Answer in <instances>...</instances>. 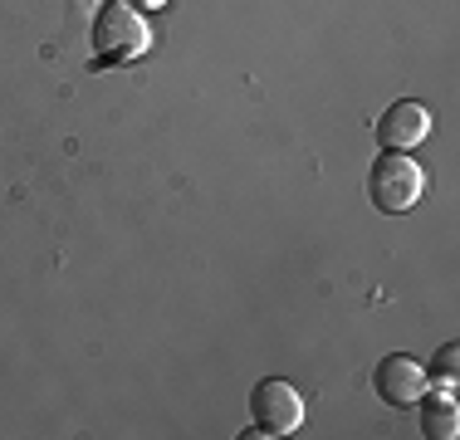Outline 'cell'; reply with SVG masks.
I'll return each instance as SVG.
<instances>
[{
    "mask_svg": "<svg viewBox=\"0 0 460 440\" xmlns=\"http://www.w3.org/2000/svg\"><path fill=\"white\" fill-rule=\"evenodd\" d=\"M456 367H460V348H456V343H446L441 352H436V372L456 382Z\"/></svg>",
    "mask_w": 460,
    "mask_h": 440,
    "instance_id": "7",
    "label": "cell"
},
{
    "mask_svg": "<svg viewBox=\"0 0 460 440\" xmlns=\"http://www.w3.org/2000/svg\"><path fill=\"white\" fill-rule=\"evenodd\" d=\"M431 137V108L426 103H392L387 113L377 118V142L382 152H416Z\"/></svg>",
    "mask_w": 460,
    "mask_h": 440,
    "instance_id": "5",
    "label": "cell"
},
{
    "mask_svg": "<svg viewBox=\"0 0 460 440\" xmlns=\"http://www.w3.org/2000/svg\"><path fill=\"white\" fill-rule=\"evenodd\" d=\"M367 196H372V206H377L382 216L411 211V206L426 196L421 162L407 157V152H387V157H377V162H372V172H367Z\"/></svg>",
    "mask_w": 460,
    "mask_h": 440,
    "instance_id": "2",
    "label": "cell"
},
{
    "mask_svg": "<svg viewBox=\"0 0 460 440\" xmlns=\"http://www.w3.org/2000/svg\"><path fill=\"white\" fill-rule=\"evenodd\" d=\"M421 431L431 440H456L460 436V401H456V382L451 377H441L431 396H421Z\"/></svg>",
    "mask_w": 460,
    "mask_h": 440,
    "instance_id": "6",
    "label": "cell"
},
{
    "mask_svg": "<svg viewBox=\"0 0 460 440\" xmlns=\"http://www.w3.org/2000/svg\"><path fill=\"white\" fill-rule=\"evenodd\" d=\"M250 416H255V426L265 436H294L304 426V416H309V406H304V392L294 382L265 377L250 392Z\"/></svg>",
    "mask_w": 460,
    "mask_h": 440,
    "instance_id": "3",
    "label": "cell"
},
{
    "mask_svg": "<svg viewBox=\"0 0 460 440\" xmlns=\"http://www.w3.org/2000/svg\"><path fill=\"white\" fill-rule=\"evenodd\" d=\"M372 387H377V396L387 406H416L426 396V387H431V372H426L416 357H407V352H392V357L377 362Z\"/></svg>",
    "mask_w": 460,
    "mask_h": 440,
    "instance_id": "4",
    "label": "cell"
},
{
    "mask_svg": "<svg viewBox=\"0 0 460 440\" xmlns=\"http://www.w3.org/2000/svg\"><path fill=\"white\" fill-rule=\"evenodd\" d=\"M147 44H152V30H147V20H142V10L128 5V0H108L93 15L98 64H133Z\"/></svg>",
    "mask_w": 460,
    "mask_h": 440,
    "instance_id": "1",
    "label": "cell"
},
{
    "mask_svg": "<svg viewBox=\"0 0 460 440\" xmlns=\"http://www.w3.org/2000/svg\"><path fill=\"white\" fill-rule=\"evenodd\" d=\"M128 5H147V10H157V5H167V0H128Z\"/></svg>",
    "mask_w": 460,
    "mask_h": 440,
    "instance_id": "8",
    "label": "cell"
}]
</instances>
